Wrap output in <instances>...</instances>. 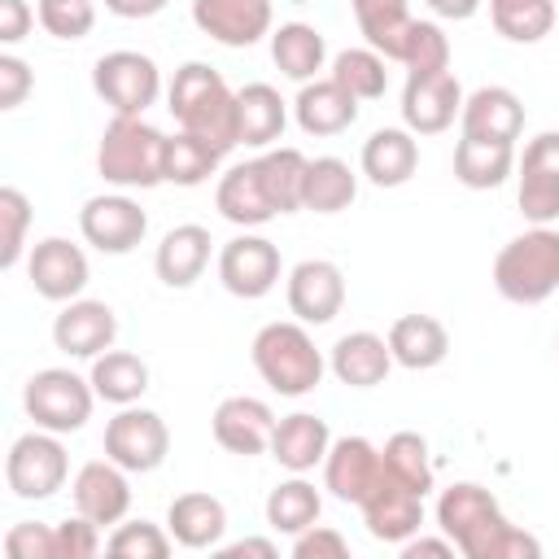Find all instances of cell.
Masks as SVG:
<instances>
[{
    "label": "cell",
    "mask_w": 559,
    "mask_h": 559,
    "mask_svg": "<svg viewBox=\"0 0 559 559\" xmlns=\"http://www.w3.org/2000/svg\"><path fill=\"white\" fill-rule=\"evenodd\" d=\"M384 459V472L393 480H402L406 489L415 493H428L432 489V463H428V441L419 432H393L380 450Z\"/></svg>",
    "instance_id": "b9f144b4"
},
{
    "label": "cell",
    "mask_w": 559,
    "mask_h": 559,
    "mask_svg": "<svg viewBox=\"0 0 559 559\" xmlns=\"http://www.w3.org/2000/svg\"><path fill=\"white\" fill-rule=\"evenodd\" d=\"M493 288L515 306H542L559 293V231L533 227L511 236L493 258Z\"/></svg>",
    "instance_id": "277c9868"
},
{
    "label": "cell",
    "mask_w": 559,
    "mask_h": 559,
    "mask_svg": "<svg viewBox=\"0 0 559 559\" xmlns=\"http://www.w3.org/2000/svg\"><path fill=\"white\" fill-rule=\"evenodd\" d=\"M26 227H31V201L22 188H0V266L13 271L26 249Z\"/></svg>",
    "instance_id": "ee69618b"
},
{
    "label": "cell",
    "mask_w": 559,
    "mask_h": 559,
    "mask_svg": "<svg viewBox=\"0 0 559 559\" xmlns=\"http://www.w3.org/2000/svg\"><path fill=\"white\" fill-rule=\"evenodd\" d=\"M70 476V454L61 445V432H48V428H35V432H22L13 445H9V459H4V480L13 489V498L22 502H44L52 498Z\"/></svg>",
    "instance_id": "52a82bcc"
},
{
    "label": "cell",
    "mask_w": 559,
    "mask_h": 559,
    "mask_svg": "<svg viewBox=\"0 0 559 559\" xmlns=\"http://www.w3.org/2000/svg\"><path fill=\"white\" fill-rule=\"evenodd\" d=\"M271 61L280 66L284 79L310 83L328 61V44L310 22H284L280 31H271Z\"/></svg>",
    "instance_id": "836d02e7"
},
{
    "label": "cell",
    "mask_w": 559,
    "mask_h": 559,
    "mask_svg": "<svg viewBox=\"0 0 559 559\" xmlns=\"http://www.w3.org/2000/svg\"><path fill=\"white\" fill-rule=\"evenodd\" d=\"M214 205L227 223L236 227H262L275 218V205L266 197V183H262V170H258V157L253 162H240L231 166L223 179H218V192H214Z\"/></svg>",
    "instance_id": "f1b7e54d"
},
{
    "label": "cell",
    "mask_w": 559,
    "mask_h": 559,
    "mask_svg": "<svg viewBox=\"0 0 559 559\" xmlns=\"http://www.w3.org/2000/svg\"><path fill=\"white\" fill-rule=\"evenodd\" d=\"M380 472H384V459L367 437H336L328 459H323V489L332 498L358 507L376 489Z\"/></svg>",
    "instance_id": "44dd1931"
},
{
    "label": "cell",
    "mask_w": 559,
    "mask_h": 559,
    "mask_svg": "<svg viewBox=\"0 0 559 559\" xmlns=\"http://www.w3.org/2000/svg\"><path fill=\"white\" fill-rule=\"evenodd\" d=\"M463 114V87L450 70L441 74H406L402 87V122L415 135H441Z\"/></svg>",
    "instance_id": "4fadbf2b"
},
{
    "label": "cell",
    "mask_w": 559,
    "mask_h": 559,
    "mask_svg": "<svg viewBox=\"0 0 559 559\" xmlns=\"http://www.w3.org/2000/svg\"><path fill=\"white\" fill-rule=\"evenodd\" d=\"M4 550L9 559H57V524L22 520L4 533Z\"/></svg>",
    "instance_id": "7dc6e473"
},
{
    "label": "cell",
    "mask_w": 559,
    "mask_h": 559,
    "mask_svg": "<svg viewBox=\"0 0 559 559\" xmlns=\"http://www.w3.org/2000/svg\"><path fill=\"white\" fill-rule=\"evenodd\" d=\"M170 0H105V9L114 13V17H153V13H162Z\"/></svg>",
    "instance_id": "11a10c76"
},
{
    "label": "cell",
    "mask_w": 559,
    "mask_h": 559,
    "mask_svg": "<svg viewBox=\"0 0 559 559\" xmlns=\"http://www.w3.org/2000/svg\"><path fill=\"white\" fill-rule=\"evenodd\" d=\"M218 280L231 297L258 301L280 284V249L266 236H253V231L231 236L218 249Z\"/></svg>",
    "instance_id": "7c38bea8"
},
{
    "label": "cell",
    "mask_w": 559,
    "mask_h": 559,
    "mask_svg": "<svg viewBox=\"0 0 559 559\" xmlns=\"http://www.w3.org/2000/svg\"><path fill=\"white\" fill-rule=\"evenodd\" d=\"M332 79L354 96V100H380L389 87L384 57L376 48H345L332 57Z\"/></svg>",
    "instance_id": "60d3db41"
},
{
    "label": "cell",
    "mask_w": 559,
    "mask_h": 559,
    "mask_svg": "<svg viewBox=\"0 0 559 559\" xmlns=\"http://www.w3.org/2000/svg\"><path fill=\"white\" fill-rule=\"evenodd\" d=\"M79 231L92 249L100 253H131L144 231H148V214L127 197V192H100L79 210Z\"/></svg>",
    "instance_id": "8fae6325"
},
{
    "label": "cell",
    "mask_w": 559,
    "mask_h": 559,
    "mask_svg": "<svg viewBox=\"0 0 559 559\" xmlns=\"http://www.w3.org/2000/svg\"><path fill=\"white\" fill-rule=\"evenodd\" d=\"M271 4L275 0H192V22L214 44L249 48L271 35Z\"/></svg>",
    "instance_id": "d6986e66"
},
{
    "label": "cell",
    "mask_w": 559,
    "mask_h": 559,
    "mask_svg": "<svg viewBox=\"0 0 559 559\" xmlns=\"http://www.w3.org/2000/svg\"><path fill=\"white\" fill-rule=\"evenodd\" d=\"M87 380H92V389H96L100 402H109V406H135L148 393V362L140 354H127V349H105L100 358H92Z\"/></svg>",
    "instance_id": "1f68e13d"
},
{
    "label": "cell",
    "mask_w": 559,
    "mask_h": 559,
    "mask_svg": "<svg viewBox=\"0 0 559 559\" xmlns=\"http://www.w3.org/2000/svg\"><path fill=\"white\" fill-rule=\"evenodd\" d=\"M384 341L393 349V362H402L406 371H432L450 354V332L432 314H402V319H393Z\"/></svg>",
    "instance_id": "f546056e"
},
{
    "label": "cell",
    "mask_w": 559,
    "mask_h": 559,
    "mask_svg": "<svg viewBox=\"0 0 559 559\" xmlns=\"http://www.w3.org/2000/svg\"><path fill=\"white\" fill-rule=\"evenodd\" d=\"M454 550H459V546H454L445 533H441V537H419V533H415V537H406V542H402V555H406V559H419V555H432V559H450Z\"/></svg>",
    "instance_id": "f5cc1de1"
},
{
    "label": "cell",
    "mask_w": 559,
    "mask_h": 559,
    "mask_svg": "<svg viewBox=\"0 0 559 559\" xmlns=\"http://www.w3.org/2000/svg\"><path fill=\"white\" fill-rule=\"evenodd\" d=\"M218 555H223V559H240V555L275 559V555H280V546H275L271 537H240V542H231V546H218Z\"/></svg>",
    "instance_id": "db71d44e"
},
{
    "label": "cell",
    "mask_w": 559,
    "mask_h": 559,
    "mask_svg": "<svg viewBox=\"0 0 559 559\" xmlns=\"http://www.w3.org/2000/svg\"><path fill=\"white\" fill-rule=\"evenodd\" d=\"M402 66L406 74H441L450 70V39L437 22H411L406 44H402Z\"/></svg>",
    "instance_id": "7bdbcfd3"
},
{
    "label": "cell",
    "mask_w": 559,
    "mask_h": 559,
    "mask_svg": "<svg viewBox=\"0 0 559 559\" xmlns=\"http://www.w3.org/2000/svg\"><path fill=\"white\" fill-rule=\"evenodd\" d=\"M332 450V432H328V419L310 415V411H293L284 419H275V432H271V459L288 472H314Z\"/></svg>",
    "instance_id": "603a6c76"
},
{
    "label": "cell",
    "mask_w": 559,
    "mask_h": 559,
    "mask_svg": "<svg viewBox=\"0 0 559 559\" xmlns=\"http://www.w3.org/2000/svg\"><path fill=\"white\" fill-rule=\"evenodd\" d=\"M131 472L127 467H118L114 459H92V463H83L79 472H74V485H70V493H74V511L79 515H87L92 524H122L127 520V511H131V480H127Z\"/></svg>",
    "instance_id": "2e32d148"
},
{
    "label": "cell",
    "mask_w": 559,
    "mask_h": 559,
    "mask_svg": "<svg viewBox=\"0 0 559 559\" xmlns=\"http://www.w3.org/2000/svg\"><path fill=\"white\" fill-rule=\"evenodd\" d=\"M166 533L183 546V550H218L223 533H227V507L214 493H179L166 511Z\"/></svg>",
    "instance_id": "484cf974"
},
{
    "label": "cell",
    "mask_w": 559,
    "mask_h": 559,
    "mask_svg": "<svg viewBox=\"0 0 559 559\" xmlns=\"http://www.w3.org/2000/svg\"><path fill=\"white\" fill-rule=\"evenodd\" d=\"M493 31L511 44H537L555 31V0H489Z\"/></svg>",
    "instance_id": "ab89813d"
},
{
    "label": "cell",
    "mask_w": 559,
    "mask_h": 559,
    "mask_svg": "<svg viewBox=\"0 0 559 559\" xmlns=\"http://www.w3.org/2000/svg\"><path fill=\"white\" fill-rule=\"evenodd\" d=\"M345 555H349V542L328 524H310L306 533L293 537V559H345Z\"/></svg>",
    "instance_id": "681fc988"
},
{
    "label": "cell",
    "mask_w": 559,
    "mask_h": 559,
    "mask_svg": "<svg viewBox=\"0 0 559 559\" xmlns=\"http://www.w3.org/2000/svg\"><path fill=\"white\" fill-rule=\"evenodd\" d=\"M306 166H310V157H306L301 148H266V153L258 157V170H262V183H266V197H271L275 214L301 210Z\"/></svg>",
    "instance_id": "74e56055"
},
{
    "label": "cell",
    "mask_w": 559,
    "mask_h": 559,
    "mask_svg": "<svg viewBox=\"0 0 559 559\" xmlns=\"http://www.w3.org/2000/svg\"><path fill=\"white\" fill-rule=\"evenodd\" d=\"M515 201L533 227L559 223V131H542L524 144Z\"/></svg>",
    "instance_id": "30bf717a"
},
{
    "label": "cell",
    "mask_w": 559,
    "mask_h": 559,
    "mask_svg": "<svg viewBox=\"0 0 559 559\" xmlns=\"http://www.w3.org/2000/svg\"><path fill=\"white\" fill-rule=\"evenodd\" d=\"M166 109L175 114L179 131L201 135L223 153L240 144V135H236V92L205 61H183L175 70L170 92H166Z\"/></svg>",
    "instance_id": "7a4b0ae2"
},
{
    "label": "cell",
    "mask_w": 559,
    "mask_h": 559,
    "mask_svg": "<svg viewBox=\"0 0 559 559\" xmlns=\"http://www.w3.org/2000/svg\"><path fill=\"white\" fill-rule=\"evenodd\" d=\"M288 4H306V0H288Z\"/></svg>",
    "instance_id": "6f0895ef"
},
{
    "label": "cell",
    "mask_w": 559,
    "mask_h": 559,
    "mask_svg": "<svg viewBox=\"0 0 559 559\" xmlns=\"http://www.w3.org/2000/svg\"><path fill=\"white\" fill-rule=\"evenodd\" d=\"M511 170H515V144L472 140V135H463L454 144V179L472 192H489V188L507 183Z\"/></svg>",
    "instance_id": "d6a6232c"
},
{
    "label": "cell",
    "mask_w": 559,
    "mask_h": 559,
    "mask_svg": "<svg viewBox=\"0 0 559 559\" xmlns=\"http://www.w3.org/2000/svg\"><path fill=\"white\" fill-rule=\"evenodd\" d=\"M358 511H362V524H367V533H371L376 542L402 546V542L415 537L419 524H424V493H415V489H406L402 480H393L389 472H380L376 489L358 502Z\"/></svg>",
    "instance_id": "9a60e30c"
},
{
    "label": "cell",
    "mask_w": 559,
    "mask_h": 559,
    "mask_svg": "<svg viewBox=\"0 0 559 559\" xmlns=\"http://www.w3.org/2000/svg\"><path fill=\"white\" fill-rule=\"evenodd\" d=\"M26 275H31V288L44 301H61L66 306L87 288V253L79 245H70L66 236H48V240H39L31 249Z\"/></svg>",
    "instance_id": "e0dca14e"
},
{
    "label": "cell",
    "mask_w": 559,
    "mask_h": 559,
    "mask_svg": "<svg viewBox=\"0 0 559 559\" xmlns=\"http://www.w3.org/2000/svg\"><path fill=\"white\" fill-rule=\"evenodd\" d=\"M328 367H332V376H336L341 384H349V389H376V384H384V376H389V367H393V349H389V341L376 336V332H345V336L332 345Z\"/></svg>",
    "instance_id": "4316f807"
},
{
    "label": "cell",
    "mask_w": 559,
    "mask_h": 559,
    "mask_svg": "<svg viewBox=\"0 0 559 559\" xmlns=\"http://www.w3.org/2000/svg\"><path fill=\"white\" fill-rule=\"evenodd\" d=\"M419 170V140L406 127H380L362 144V175L376 188H402Z\"/></svg>",
    "instance_id": "83f0119b"
},
{
    "label": "cell",
    "mask_w": 559,
    "mask_h": 559,
    "mask_svg": "<svg viewBox=\"0 0 559 559\" xmlns=\"http://www.w3.org/2000/svg\"><path fill=\"white\" fill-rule=\"evenodd\" d=\"M35 13H39V26L57 39H83L96 26V4L92 0H44Z\"/></svg>",
    "instance_id": "bcb514c9"
},
{
    "label": "cell",
    "mask_w": 559,
    "mask_h": 559,
    "mask_svg": "<svg viewBox=\"0 0 559 559\" xmlns=\"http://www.w3.org/2000/svg\"><path fill=\"white\" fill-rule=\"evenodd\" d=\"M214 441L227 450V454H240V459H253L262 450H271V432H275V411L262 402V397H223L214 406Z\"/></svg>",
    "instance_id": "ffe728a7"
},
{
    "label": "cell",
    "mask_w": 559,
    "mask_h": 559,
    "mask_svg": "<svg viewBox=\"0 0 559 559\" xmlns=\"http://www.w3.org/2000/svg\"><path fill=\"white\" fill-rule=\"evenodd\" d=\"M349 4H354V17H358L367 48H376L384 61H402V44H406V31L415 22L406 0H349Z\"/></svg>",
    "instance_id": "e575fe53"
},
{
    "label": "cell",
    "mask_w": 559,
    "mask_h": 559,
    "mask_svg": "<svg viewBox=\"0 0 559 559\" xmlns=\"http://www.w3.org/2000/svg\"><path fill=\"white\" fill-rule=\"evenodd\" d=\"M437 17H445V22H467L476 9H480V0H424Z\"/></svg>",
    "instance_id": "9f6ffc18"
},
{
    "label": "cell",
    "mask_w": 559,
    "mask_h": 559,
    "mask_svg": "<svg viewBox=\"0 0 559 559\" xmlns=\"http://www.w3.org/2000/svg\"><path fill=\"white\" fill-rule=\"evenodd\" d=\"M358 197V175L349 170V162L341 157H314L306 166V192H301V210L314 214H341L349 210Z\"/></svg>",
    "instance_id": "d590c367"
},
{
    "label": "cell",
    "mask_w": 559,
    "mask_h": 559,
    "mask_svg": "<svg viewBox=\"0 0 559 559\" xmlns=\"http://www.w3.org/2000/svg\"><path fill=\"white\" fill-rule=\"evenodd\" d=\"M345 306V275L336 262L328 258H306L288 271V310L297 314V323L319 328L332 323Z\"/></svg>",
    "instance_id": "5bb4252c"
},
{
    "label": "cell",
    "mask_w": 559,
    "mask_h": 559,
    "mask_svg": "<svg viewBox=\"0 0 559 559\" xmlns=\"http://www.w3.org/2000/svg\"><path fill=\"white\" fill-rule=\"evenodd\" d=\"M35 87V74L22 57L13 52H0V109H17Z\"/></svg>",
    "instance_id": "f907efd6"
},
{
    "label": "cell",
    "mask_w": 559,
    "mask_h": 559,
    "mask_svg": "<svg viewBox=\"0 0 559 559\" xmlns=\"http://www.w3.org/2000/svg\"><path fill=\"white\" fill-rule=\"evenodd\" d=\"M463 135L472 140H498V144H515L524 131V105L511 87H476L472 96H463V114H459Z\"/></svg>",
    "instance_id": "7402d4cb"
},
{
    "label": "cell",
    "mask_w": 559,
    "mask_h": 559,
    "mask_svg": "<svg viewBox=\"0 0 559 559\" xmlns=\"http://www.w3.org/2000/svg\"><path fill=\"white\" fill-rule=\"evenodd\" d=\"M249 354H253L258 376L280 397H306V393H314L319 380H323V367H328L323 354H319V345L310 341L306 323H266L253 336Z\"/></svg>",
    "instance_id": "5b68a950"
},
{
    "label": "cell",
    "mask_w": 559,
    "mask_h": 559,
    "mask_svg": "<svg viewBox=\"0 0 559 559\" xmlns=\"http://www.w3.org/2000/svg\"><path fill=\"white\" fill-rule=\"evenodd\" d=\"M92 402H96L92 380L74 376L70 367H44L22 389V406L35 419V428H48V432H61V437L79 432L92 419Z\"/></svg>",
    "instance_id": "8992f818"
},
{
    "label": "cell",
    "mask_w": 559,
    "mask_h": 559,
    "mask_svg": "<svg viewBox=\"0 0 559 559\" xmlns=\"http://www.w3.org/2000/svg\"><path fill=\"white\" fill-rule=\"evenodd\" d=\"M437 528L459 546L467 559H537L542 542L515 528L498 498L476 480H454L437 498Z\"/></svg>",
    "instance_id": "6da1fadb"
},
{
    "label": "cell",
    "mask_w": 559,
    "mask_h": 559,
    "mask_svg": "<svg viewBox=\"0 0 559 559\" xmlns=\"http://www.w3.org/2000/svg\"><path fill=\"white\" fill-rule=\"evenodd\" d=\"M293 114H297V127L306 135H341L354 127L358 118V100L328 74V79H310L301 83L297 100H293Z\"/></svg>",
    "instance_id": "cb8c5ba5"
},
{
    "label": "cell",
    "mask_w": 559,
    "mask_h": 559,
    "mask_svg": "<svg viewBox=\"0 0 559 559\" xmlns=\"http://www.w3.org/2000/svg\"><path fill=\"white\" fill-rule=\"evenodd\" d=\"M35 4H44V0H35Z\"/></svg>",
    "instance_id": "680465c9"
},
{
    "label": "cell",
    "mask_w": 559,
    "mask_h": 559,
    "mask_svg": "<svg viewBox=\"0 0 559 559\" xmlns=\"http://www.w3.org/2000/svg\"><path fill=\"white\" fill-rule=\"evenodd\" d=\"M319 511H323V498H319V489H314L301 472H293V480H280V485L266 493V524H271L275 533L297 537V533H306L310 524H319Z\"/></svg>",
    "instance_id": "8d00e7d4"
},
{
    "label": "cell",
    "mask_w": 559,
    "mask_h": 559,
    "mask_svg": "<svg viewBox=\"0 0 559 559\" xmlns=\"http://www.w3.org/2000/svg\"><path fill=\"white\" fill-rule=\"evenodd\" d=\"M92 87L96 96L122 114V118H144V109L157 100L162 92V70L153 57L135 52V48H114L105 57H96L92 66Z\"/></svg>",
    "instance_id": "ba28073f"
},
{
    "label": "cell",
    "mask_w": 559,
    "mask_h": 559,
    "mask_svg": "<svg viewBox=\"0 0 559 559\" xmlns=\"http://www.w3.org/2000/svg\"><path fill=\"white\" fill-rule=\"evenodd\" d=\"M170 454V428L157 411L144 406H118V415L105 424V459H114L127 472H157Z\"/></svg>",
    "instance_id": "9c48e42d"
},
{
    "label": "cell",
    "mask_w": 559,
    "mask_h": 559,
    "mask_svg": "<svg viewBox=\"0 0 559 559\" xmlns=\"http://www.w3.org/2000/svg\"><path fill=\"white\" fill-rule=\"evenodd\" d=\"M170 533H162L157 524H148V520H127V524H118L114 533H109V542H105V550L114 555V559H166L170 555Z\"/></svg>",
    "instance_id": "f6af8a7d"
},
{
    "label": "cell",
    "mask_w": 559,
    "mask_h": 559,
    "mask_svg": "<svg viewBox=\"0 0 559 559\" xmlns=\"http://www.w3.org/2000/svg\"><path fill=\"white\" fill-rule=\"evenodd\" d=\"M96 170L114 188H157L166 183V135L144 118L114 114L96 144Z\"/></svg>",
    "instance_id": "3957f363"
},
{
    "label": "cell",
    "mask_w": 559,
    "mask_h": 559,
    "mask_svg": "<svg viewBox=\"0 0 559 559\" xmlns=\"http://www.w3.org/2000/svg\"><path fill=\"white\" fill-rule=\"evenodd\" d=\"M31 26H35V9L26 0H0V44L26 39Z\"/></svg>",
    "instance_id": "816d5d0a"
},
{
    "label": "cell",
    "mask_w": 559,
    "mask_h": 559,
    "mask_svg": "<svg viewBox=\"0 0 559 559\" xmlns=\"http://www.w3.org/2000/svg\"><path fill=\"white\" fill-rule=\"evenodd\" d=\"M118 336V314L105 301L92 297H74L61 306V314L52 319V345L70 358H100L105 349H114Z\"/></svg>",
    "instance_id": "ac0fdd59"
},
{
    "label": "cell",
    "mask_w": 559,
    "mask_h": 559,
    "mask_svg": "<svg viewBox=\"0 0 559 559\" xmlns=\"http://www.w3.org/2000/svg\"><path fill=\"white\" fill-rule=\"evenodd\" d=\"M96 550H100V524H92L87 515L57 524V559H92Z\"/></svg>",
    "instance_id": "c3c4849f"
},
{
    "label": "cell",
    "mask_w": 559,
    "mask_h": 559,
    "mask_svg": "<svg viewBox=\"0 0 559 559\" xmlns=\"http://www.w3.org/2000/svg\"><path fill=\"white\" fill-rule=\"evenodd\" d=\"M210 231L201 223H179L162 236L157 253H153V271L166 288H192L201 280V271L210 266Z\"/></svg>",
    "instance_id": "d4e9b609"
},
{
    "label": "cell",
    "mask_w": 559,
    "mask_h": 559,
    "mask_svg": "<svg viewBox=\"0 0 559 559\" xmlns=\"http://www.w3.org/2000/svg\"><path fill=\"white\" fill-rule=\"evenodd\" d=\"M218 162H223V148H214L210 140H201L192 131L166 135V183L197 188L218 170Z\"/></svg>",
    "instance_id": "f35d334b"
},
{
    "label": "cell",
    "mask_w": 559,
    "mask_h": 559,
    "mask_svg": "<svg viewBox=\"0 0 559 559\" xmlns=\"http://www.w3.org/2000/svg\"><path fill=\"white\" fill-rule=\"evenodd\" d=\"M288 127V105L271 83H245L236 92V135L245 148H271Z\"/></svg>",
    "instance_id": "4dcf8cb0"
}]
</instances>
